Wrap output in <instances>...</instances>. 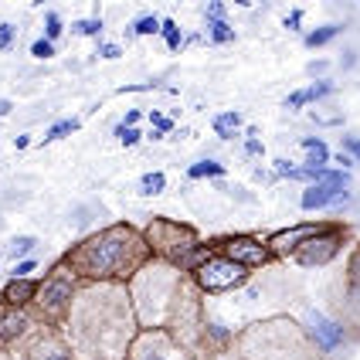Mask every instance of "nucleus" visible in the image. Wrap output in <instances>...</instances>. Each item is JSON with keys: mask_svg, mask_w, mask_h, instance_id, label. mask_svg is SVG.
I'll return each instance as SVG.
<instances>
[{"mask_svg": "<svg viewBox=\"0 0 360 360\" xmlns=\"http://www.w3.org/2000/svg\"><path fill=\"white\" fill-rule=\"evenodd\" d=\"M320 228H326V221H306V224H292V228H279V231H272L265 245L272 248V255L276 262L279 259H292V252H296V245L306 241L309 235H316Z\"/></svg>", "mask_w": 360, "mask_h": 360, "instance_id": "nucleus-14", "label": "nucleus"}, {"mask_svg": "<svg viewBox=\"0 0 360 360\" xmlns=\"http://www.w3.org/2000/svg\"><path fill=\"white\" fill-rule=\"evenodd\" d=\"M34 248H38V238H34V235H20V238H14L11 245H7V255L20 262L27 252H34Z\"/></svg>", "mask_w": 360, "mask_h": 360, "instance_id": "nucleus-26", "label": "nucleus"}, {"mask_svg": "<svg viewBox=\"0 0 360 360\" xmlns=\"http://www.w3.org/2000/svg\"><path fill=\"white\" fill-rule=\"evenodd\" d=\"M330 92H333L330 79H320V82H313L309 89H302V92H292V96L285 99V105H289V109H300V105H306V102H316V99H323V96H330Z\"/></svg>", "mask_w": 360, "mask_h": 360, "instance_id": "nucleus-18", "label": "nucleus"}, {"mask_svg": "<svg viewBox=\"0 0 360 360\" xmlns=\"http://www.w3.org/2000/svg\"><path fill=\"white\" fill-rule=\"evenodd\" d=\"M337 320L360 337V241H354V252L347 255V272H343V289L337 300Z\"/></svg>", "mask_w": 360, "mask_h": 360, "instance_id": "nucleus-11", "label": "nucleus"}, {"mask_svg": "<svg viewBox=\"0 0 360 360\" xmlns=\"http://www.w3.org/2000/svg\"><path fill=\"white\" fill-rule=\"evenodd\" d=\"M34 265H38L34 259H20L18 265H14V276H31V272H34Z\"/></svg>", "mask_w": 360, "mask_h": 360, "instance_id": "nucleus-34", "label": "nucleus"}, {"mask_svg": "<svg viewBox=\"0 0 360 360\" xmlns=\"http://www.w3.org/2000/svg\"><path fill=\"white\" fill-rule=\"evenodd\" d=\"M61 259L75 269L82 282H129L153 259V248L143 228L129 221H112L68 245Z\"/></svg>", "mask_w": 360, "mask_h": 360, "instance_id": "nucleus-3", "label": "nucleus"}, {"mask_svg": "<svg viewBox=\"0 0 360 360\" xmlns=\"http://www.w3.org/2000/svg\"><path fill=\"white\" fill-rule=\"evenodd\" d=\"M14 146H18V150H27V146H31V136H18V143H14Z\"/></svg>", "mask_w": 360, "mask_h": 360, "instance_id": "nucleus-45", "label": "nucleus"}, {"mask_svg": "<svg viewBox=\"0 0 360 360\" xmlns=\"http://www.w3.org/2000/svg\"><path fill=\"white\" fill-rule=\"evenodd\" d=\"M61 330L75 360H126L140 333L129 282H82Z\"/></svg>", "mask_w": 360, "mask_h": 360, "instance_id": "nucleus-2", "label": "nucleus"}, {"mask_svg": "<svg viewBox=\"0 0 360 360\" xmlns=\"http://www.w3.org/2000/svg\"><path fill=\"white\" fill-rule=\"evenodd\" d=\"M150 122H153L157 129H163V133H170V129H174V120H170V116H163V112H150Z\"/></svg>", "mask_w": 360, "mask_h": 360, "instance_id": "nucleus-33", "label": "nucleus"}, {"mask_svg": "<svg viewBox=\"0 0 360 360\" xmlns=\"http://www.w3.org/2000/svg\"><path fill=\"white\" fill-rule=\"evenodd\" d=\"M347 200V187H333V184H323V180H316V184H309L306 191H302V207L306 211H320V207H330V204H343Z\"/></svg>", "mask_w": 360, "mask_h": 360, "instance_id": "nucleus-17", "label": "nucleus"}, {"mask_svg": "<svg viewBox=\"0 0 360 360\" xmlns=\"http://www.w3.org/2000/svg\"><path fill=\"white\" fill-rule=\"evenodd\" d=\"M129 296L140 330H167L174 333L198 360H207L228 350L235 330L221 326L204 309V292L191 272L167 259H153L129 279Z\"/></svg>", "mask_w": 360, "mask_h": 360, "instance_id": "nucleus-1", "label": "nucleus"}, {"mask_svg": "<svg viewBox=\"0 0 360 360\" xmlns=\"http://www.w3.org/2000/svg\"><path fill=\"white\" fill-rule=\"evenodd\" d=\"M34 313L31 309H14V306H7L4 313H0V347H7V350H14L18 340L34 326Z\"/></svg>", "mask_w": 360, "mask_h": 360, "instance_id": "nucleus-15", "label": "nucleus"}, {"mask_svg": "<svg viewBox=\"0 0 360 360\" xmlns=\"http://www.w3.org/2000/svg\"><path fill=\"white\" fill-rule=\"evenodd\" d=\"M140 120H143V112H140V109H129V112L122 116V126H136Z\"/></svg>", "mask_w": 360, "mask_h": 360, "instance_id": "nucleus-39", "label": "nucleus"}, {"mask_svg": "<svg viewBox=\"0 0 360 360\" xmlns=\"http://www.w3.org/2000/svg\"><path fill=\"white\" fill-rule=\"evenodd\" d=\"M99 55H102V58H120L122 48H120V44H105V41H102V44H99Z\"/></svg>", "mask_w": 360, "mask_h": 360, "instance_id": "nucleus-37", "label": "nucleus"}, {"mask_svg": "<svg viewBox=\"0 0 360 360\" xmlns=\"http://www.w3.org/2000/svg\"><path fill=\"white\" fill-rule=\"evenodd\" d=\"M300 323L306 326V333L316 340V347H320L330 360L337 357L340 350H347V343H350V337H354L337 316H323V313H316V309H306V316H302Z\"/></svg>", "mask_w": 360, "mask_h": 360, "instance_id": "nucleus-12", "label": "nucleus"}, {"mask_svg": "<svg viewBox=\"0 0 360 360\" xmlns=\"http://www.w3.org/2000/svg\"><path fill=\"white\" fill-rule=\"evenodd\" d=\"M350 241H354V228H350V224L326 221V228H320L316 235H309L306 241L296 245L292 262H296L300 269H320V265H330V262L337 259Z\"/></svg>", "mask_w": 360, "mask_h": 360, "instance_id": "nucleus-6", "label": "nucleus"}, {"mask_svg": "<svg viewBox=\"0 0 360 360\" xmlns=\"http://www.w3.org/2000/svg\"><path fill=\"white\" fill-rule=\"evenodd\" d=\"M224 167L218 160H198L187 167V180H211V177H221Z\"/></svg>", "mask_w": 360, "mask_h": 360, "instance_id": "nucleus-21", "label": "nucleus"}, {"mask_svg": "<svg viewBox=\"0 0 360 360\" xmlns=\"http://www.w3.org/2000/svg\"><path fill=\"white\" fill-rule=\"evenodd\" d=\"M126 34H129V38H133V34H140V38H143V34H160V20H157V18H140V20H133Z\"/></svg>", "mask_w": 360, "mask_h": 360, "instance_id": "nucleus-28", "label": "nucleus"}, {"mask_svg": "<svg viewBox=\"0 0 360 360\" xmlns=\"http://www.w3.org/2000/svg\"><path fill=\"white\" fill-rule=\"evenodd\" d=\"M207 360H238L231 350H221V354H214V357H207Z\"/></svg>", "mask_w": 360, "mask_h": 360, "instance_id": "nucleus-43", "label": "nucleus"}, {"mask_svg": "<svg viewBox=\"0 0 360 360\" xmlns=\"http://www.w3.org/2000/svg\"><path fill=\"white\" fill-rule=\"evenodd\" d=\"M112 133H116V140H122V146H140V129H136V126H116V129H112Z\"/></svg>", "mask_w": 360, "mask_h": 360, "instance_id": "nucleus-29", "label": "nucleus"}, {"mask_svg": "<svg viewBox=\"0 0 360 360\" xmlns=\"http://www.w3.org/2000/svg\"><path fill=\"white\" fill-rule=\"evenodd\" d=\"M323 65H326V61H309V72H313V75H320Z\"/></svg>", "mask_w": 360, "mask_h": 360, "instance_id": "nucleus-46", "label": "nucleus"}, {"mask_svg": "<svg viewBox=\"0 0 360 360\" xmlns=\"http://www.w3.org/2000/svg\"><path fill=\"white\" fill-rule=\"evenodd\" d=\"M34 4H38V7H41V4H48V0H34Z\"/></svg>", "mask_w": 360, "mask_h": 360, "instance_id": "nucleus-48", "label": "nucleus"}, {"mask_svg": "<svg viewBox=\"0 0 360 360\" xmlns=\"http://www.w3.org/2000/svg\"><path fill=\"white\" fill-rule=\"evenodd\" d=\"M211 41H214V44H231V41H235V27L224 18L211 20Z\"/></svg>", "mask_w": 360, "mask_h": 360, "instance_id": "nucleus-27", "label": "nucleus"}, {"mask_svg": "<svg viewBox=\"0 0 360 360\" xmlns=\"http://www.w3.org/2000/svg\"><path fill=\"white\" fill-rule=\"evenodd\" d=\"M163 187H167L163 170H150V174H143L140 177V194L143 198H157V194H163Z\"/></svg>", "mask_w": 360, "mask_h": 360, "instance_id": "nucleus-22", "label": "nucleus"}, {"mask_svg": "<svg viewBox=\"0 0 360 360\" xmlns=\"http://www.w3.org/2000/svg\"><path fill=\"white\" fill-rule=\"evenodd\" d=\"M160 38L167 41V48H170V51H180V48H184V34H180V27L170 18L160 20Z\"/></svg>", "mask_w": 360, "mask_h": 360, "instance_id": "nucleus-25", "label": "nucleus"}, {"mask_svg": "<svg viewBox=\"0 0 360 360\" xmlns=\"http://www.w3.org/2000/svg\"><path fill=\"white\" fill-rule=\"evenodd\" d=\"M38 289H41V279L14 276V279L0 289V302H7V306H14V309H27V306L34 302V296H38Z\"/></svg>", "mask_w": 360, "mask_h": 360, "instance_id": "nucleus-16", "label": "nucleus"}, {"mask_svg": "<svg viewBox=\"0 0 360 360\" xmlns=\"http://www.w3.org/2000/svg\"><path fill=\"white\" fill-rule=\"evenodd\" d=\"M31 55H34V58H51V55H55V41L51 38H41V41H34V44H31Z\"/></svg>", "mask_w": 360, "mask_h": 360, "instance_id": "nucleus-31", "label": "nucleus"}, {"mask_svg": "<svg viewBox=\"0 0 360 360\" xmlns=\"http://www.w3.org/2000/svg\"><path fill=\"white\" fill-rule=\"evenodd\" d=\"M11 112V102H0V116H7Z\"/></svg>", "mask_w": 360, "mask_h": 360, "instance_id": "nucleus-47", "label": "nucleus"}, {"mask_svg": "<svg viewBox=\"0 0 360 360\" xmlns=\"http://www.w3.org/2000/svg\"><path fill=\"white\" fill-rule=\"evenodd\" d=\"M218 252L241 262V265H248L252 272L262 269V265H269V262H276L272 248L262 238H252V235H224V238H218Z\"/></svg>", "mask_w": 360, "mask_h": 360, "instance_id": "nucleus-13", "label": "nucleus"}, {"mask_svg": "<svg viewBox=\"0 0 360 360\" xmlns=\"http://www.w3.org/2000/svg\"><path fill=\"white\" fill-rule=\"evenodd\" d=\"M79 126H82V120H61V122H51V126H48V133H44V143L65 140V136H72V133H75Z\"/></svg>", "mask_w": 360, "mask_h": 360, "instance_id": "nucleus-24", "label": "nucleus"}, {"mask_svg": "<svg viewBox=\"0 0 360 360\" xmlns=\"http://www.w3.org/2000/svg\"><path fill=\"white\" fill-rule=\"evenodd\" d=\"M302 20V11H292V14H289V18H285V27H296V24H300Z\"/></svg>", "mask_w": 360, "mask_h": 360, "instance_id": "nucleus-42", "label": "nucleus"}, {"mask_svg": "<svg viewBox=\"0 0 360 360\" xmlns=\"http://www.w3.org/2000/svg\"><path fill=\"white\" fill-rule=\"evenodd\" d=\"M224 18V4H221V0H211V4H207V20H221Z\"/></svg>", "mask_w": 360, "mask_h": 360, "instance_id": "nucleus-36", "label": "nucleus"}, {"mask_svg": "<svg viewBox=\"0 0 360 360\" xmlns=\"http://www.w3.org/2000/svg\"><path fill=\"white\" fill-rule=\"evenodd\" d=\"M191 276H194V282L200 285L204 296H224V292H235L241 285H248L252 269L218 252V255H211L207 262H200Z\"/></svg>", "mask_w": 360, "mask_h": 360, "instance_id": "nucleus-8", "label": "nucleus"}, {"mask_svg": "<svg viewBox=\"0 0 360 360\" xmlns=\"http://www.w3.org/2000/svg\"><path fill=\"white\" fill-rule=\"evenodd\" d=\"M245 153H248V157H259V153H262V143L252 136V140L245 143Z\"/></svg>", "mask_w": 360, "mask_h": 360, "instance_id": "nucleus-41", "label": "nucleus"}, {"mask_svg": "<svg viewBox=\"0 0 360 360\" xmlns=\"http://www.w3.org/2000/svg\"><path fill=\"white\" fill-rule=\"evenodd\" d=\"M143 235L150 241V248H153V255L157 259H167L177 265L194 245H200V231L194 224H187V221H170V218H150V224L143 228Z\"/></svg>", "mask_w": 360, "mask_h": 360, "instance_id": "nucleus-7", "label": "nucleus"}, {"mask_svg": "<svg viewBox=\"0 0 360 360\" xmlns=\"http://www.w3.org/2000/svg\"><path fill=\"white\" fill-rule=\"evenodd\" d=\"M61 31H65V24H61V18L58 14H55V11H51V14H48V18H44V38H61Z\"/></svg>", "mask_w": 360, "mask_h": 360, "instance_id": "nucleus-30", "label": "nucleus"}, {"mask_svg": "<svg viewBox=\"0 0 360 360\" xmlns=\"http://www.w3.org/2000/svg\"><path fill=\"white\" fill-rule=\"evenodd\" d=\"M18 360H75L65 330L55 323H34L14 347Z\"/></svg>", "mask_w": 360, "mask_h": 360, "instance_id": "nucleus-9", "label": "nucleus"}, {"mask_svg": "<svg viewBox=\"0 0 360 360\" xmlns=\"http://www.w3.org/2000/svg\"><path fill=\"white\" fill-rule=\"evenodd\" d=\"M241 122L245 120H241L238 112H218L211 126H214V133H218L221 140H235V136H238V129H241Z\"/></svg>", "mask_w": 360, "mask_h": 360, "instance_id": "nucleus-20", "label": "nucleus"}, {"mask_svg": "<svg viewBox=\"0 0 360 360\" xmlns=\"http://www.w3.org/2000/svg\"><path fill=\"white\" fill-rule=\"evenodd\" d=\"M79 285H82V279L75 276V269H72L65 259H58L51 269H48V276L41 279L38 296H34V302H31L27 309L34 313V320L61 326L65 316H68V309H72V300H75Z\"/></svg>", "mask_w": 360, "mask_h": 360, "instance_id": "nucleus-5", "label": "nucleus"}, {"mask_svg": "<svg viewBox=\"0 0 360 360\" xmlns=\"http://www.w3.org/2000/svg\"><path fill=\"white\" fill-rule=\"evenodd\" d=\"M11 41H14V27L11 24H0V51L11 48Z\"/></svg>", "mask_w": 360, "mask_h": 360, "instance_id": "nucleus-35", "label": "nucleus"}, {"mask_svg": "<svg viewBox=\"0 0 360 360\" xmlns=\"http://www.w3.org/2000/svg\"><path fill=\"white\" fill-rule=\"evenodd\" d=\"M126 360H198L167 330H140Z\"/></svg>", "mask_w": 360, "mask_h": 360, "instance_id": "nucleus-10", "label": "nucleus"}, {"mask_svg": "<svg viewBox=\"0 0 360 360\" xmlns=\"http://www.w3.org/2000/svg\"><path fill=\"white\" fill-rule=\"evenodd\" d=\"M0 360H18V354H14V350H7V347H0Z\"/></svg>", "mask_w": 360, "mask_h": 360, "instance_id": "nucleus-44", "label": "nucleus"}, {"mask_svg": "<svg viewBox=\"0 0 360 360\" xmlns=\"http://www.w3.org/2000/svg\"><path fill=\"white\" fill-rule=\"evenodd\" d=\"M272 167L279 170L282 177H292V170H296V167H292V163H289V160H276V163H272Z\"/></svg>", "mask_w": 360, "mask_h": 360, "instance_id": "nucleus-40", "label": "nucleus"}, {"mask_svg": "<svg viewBox=\"0 0 360 360\" xmlns=\"http://www.w3.org/2000/svg\"><path fill=\"white\" fill-rule=\"evenodd\" d=\"M343 146H347V153H350V157H354V160L360 163V140H354V136H347V140H343Z\"/></svg>", "mask_w": 360, "mask_h": 360, "instance_id": "nucleus-38", "label": "nucleus"}, {"mask_svg": "<svg viewBox=\"0 0 360 360\" xmlns=\"http://www.w3.org/2000/svg\"><path fill=\"white\" fill-rule=\"evenodd\" d=\"M72 31H75V34H102V20H99V18H92V20H75V24H72Z\"/></svg>", "mask_w": 360, "mask_h": 360, "instance_id": "nucleus-32", "label": "nucleus"}, {"mask_svg": "<svg viewBox=\"0 0 360 360\" xmlns=\"http://www.w3.org/2000/svg\"><path fill=\"white\" fill-rule=\"evenodd\" d=\"M302 153H306V167H326L330 163V146L316 136H309V140H302Z\"/></svg>", "mask_w": 360, "mask_h": 360, "instance_id": "nucleus-19", "label": "nucleus"}, {"mask_svg": "<svg viewBox=\"0 0 360 360\" xmlns=\"http://www.w3.org/2000/svg\"><path fill=\"white\" fill-rule=\"evenodd\" d=\"M343 31V24H326V27H316L306 34V48H323L326 41H333Z\"/></svg>", "mask_w": 360, "mask_h": 360, "instance_id": "nucleus-23", "label": "nucleus"}, {"mask_svg": "<svg viewBox=\"0 0 360 360\" xmlns=\"http://www.w3.org/2000/svg\"><path fill=\"white\" fill-rule=\"evenodd\" d=\"M228 350L238 360H330L306 333V326L289 313L245 323L235 330Z\"/></svg>", "mask_w": 360, "mask_h": 360, "instance_id": "nucleus-4", "label": "nucleus"}]
</instances>
